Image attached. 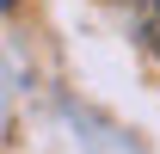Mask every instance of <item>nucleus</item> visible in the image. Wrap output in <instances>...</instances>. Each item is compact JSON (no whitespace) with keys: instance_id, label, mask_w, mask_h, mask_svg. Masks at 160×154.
<instances>
[{"instance_id":"nucleus-1","label":"nucleus","mask_w":160,"mask_h":154,"mask_svg":"<svg viewBox=\"0 0 160 154\" xmlns=\"http://www.w3.org/2000/svg\"><path fill=\"white\" fill-rule=\"evenodd\" d=\"M111 6H117L123 19L142 31V43H148V49H160V0H111Z\"/></svg>"},{"instance_id":"nucleus-2","label":"nucleus","mask_w":160,"mask_h":154,"mask_svg":"<svg viewBox=\"0 0 160 154\" xmlns=\"http://www.w3.org/2000/svg\"><path fill=\"white\" fill-rule=\"evenodd\" d=\"M0 6H6V13H12V6H19V0H0Z\"/></svg>"}]
</instances>
